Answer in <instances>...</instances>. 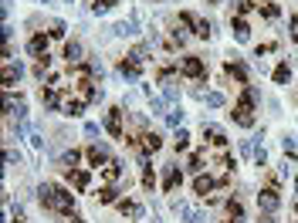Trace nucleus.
I'll return each instance as SVG.
<instances>
[{"label": "nucleus", "mask_w": 298, "mask_h": 223, "mask_svg": "<svg viewBox=\"0 0 298 223\" xmlns=\"http://www.w3.org/2000/svg\"><path fill=\"white\" fill-rule=\"evenodd\" d=\"M261 95H258V88L254 85H244V95H241V102L234 105V112H230V119L241 125V129H251L254 125V102H258Z\"/></svg>", "instance_id": "nucleus-2"}, {"label": "nucleus", "mask_w": 298, "mask_h": 223, "mask_svg": "<svg viewBox=\"0 0 298 223\" xmlns=\"http://www.w3.org/2000/svg\"><path fill=\"white\" fill-rule=\"evenodd\" d=\"M112 7H115V0H92V10L95 14H109Z\"/></svg>", "instance_id": "nucleus-27"}, {"label": "nucleus", "mask_w": 298, "mask_h": 223, "mask_svg": "<svg viewBox=\"0 0 298 223\" xmlns=\"http://www.w3.org/2000/svg\"><path fill=\"white\" fill-rule=\"evenodd\" d=\"M115 196H119L115 186H102V189H98V203H115Z\"/></svg>", "instance_id": "nucleus-23"}, {"label": "nucleus", "mask_w": 298, "mask_h": 223, "mask_svg": "<svg viewBox=\"0 0 298 223\" xmlns=\"http://www.w3.org/2000/svg\"><path fill=\"white\" fill-rule=\"evenodd\" d=\"M271 78H275V85H288V78H292V68H288V61H281V65L271 71Z\"/></svg>", "instance_id": "nucleus-18"}, {"label": "nucleus", "mask_w": 298, "mask_h": 223, "mask_svg": "<svg viewBox=\"0 0 298 223\" xmlns=\"http://www.w3.org/2000/svg\"><path fill=\"white\" fill-rule=\"evenodd\" d=\"M180 179H183V172H180V166H166V176H163V189H166V193H173Z\"/></svg>", "instance_id": "nucleus-8"}, {"label": "nucleus", "mask_w": 298, "mask_h": 223, "mask_svg": "<svg viewBox=\"0 0 298 223\" xmlns=\"http://www.w3.org/2000/svg\"><path fill=\"white\" fill-rule=\"evenodd\" d=\"M166 122H169V125H180V122H183V112H180V108L166 112Z\"/></svg>", "instance_id": "nucleus-36"}, {"label": "nucleus", "mask_w": 298, "mask_h": 223, "mask_svg": "<svg viewBox=\"0 0 298 223\" xmlns=\"http://www.w3.org/2000/svg\"><path fill=\"white\" fill-rule=\"evenodd\" d=\"M85 136H92V139H95V136H98V125H95V122H85Z\"/></svg>", "instance_id": "nucleus-42"}, {"label": "nucleus", "mask_w": 298, "mask_h": 223, "mask_svg": "<svg viewBox=\"0 0 298 223\" xmlns=\"http://www.w3.org/2000/svg\"><path fill=\"white\" fill-rule=\"evenodd\" d=\"M7 162H10V166H20V152H14V149H7Z\"/></svg>", "instance_id": "nucleus-40"}, {"label": "nucleus", "mask_w": 298, "mask_h": 223, "mask_svg": "<svg viewBox=\"0 0 298 223\" xmlns=\"http://www.w3.org/2000/svg\"><path fill=\"white\" fill-rule=\"evenodd\" d=\"M115 34H136V20H122V24H115Z\"/></svg>", "instance_id": "nucleus-33"}, {"label": "nucleus", "mask_w": 298, "mask_h": 223, "mask_svg": "<svg viewBox=\"0 0 298 223\" xmlns=\"http://www.w3.org/2000/svg\"><path fill=\"white\" fill-rule=\"evenodd\" d=\"M10 217H14V223H24V210L20 206H10Z\"/></svg>", "instance_id": "nucleus-41"}, {"label": "nucleus", "mask_w": 298, "mask_h": 223, "mask_svg": "<svg viewBox=\"0 0 298 223\" xmlns=\"http://www.w3.org/2000/svg\"><path fill=\"white\" fill-rule=\"evenodd\" d=\"M31 146H34V149H44V136H41L37 129H31Z\"/></svg>", "instance_id": "nucleus-37"}, {"label": "nucleus", "mask_w": 298, "mask_h": 223, "mask_svg": "<svg viewBox=\"0 0 298 223\" xmlns=\"http://www.w3.org/2000/svg\"><path fill=\"white\" fill-rule=\"evenodd\" d=\"M122 176V162H109L105 166V179H119Z\"/></svg>", "instance_id": "nucleus-31"}, {"label": "nucleus", "mask_w": 298, "mask_h": 223, "mask_svg": "<svg viewBox=\"0 0 298 223\" xmlns=\"http://www.w3.org/2000/svg\"><path fill=\"white\" fill-rule=\"evenodd\" d=\"M204 139H210V142H214V146H227V136H224L221 129H217V125H207V122H204Z\"/></svg>", "instance_id": "nucleus-12"}, {"label": "nucleus", "mask_w": 298, "mask_h": 223, "mask_svg": "<svg viewBox=\"0 0 298 223\" xmlns=\"http://www.w3.org/2000/svg\"><path fill=\"white\" fill-rule=\"evenodd\" d=\"M186 149H190V136L180 129V132H176V152H186Z\"/></svg>", "instance_id": "nucleus-32"}, {"label": "nucleus", "mask_w": 298, "mask_h": 223, "mask_svg": "<svg viewBox=\"0 0 298 223\" xmlns=\"http://www.w3.org/2000/svg\"><path fill=\"white\" fill-rule=\"evenodd\" d=\"M227 213H230V220H244V206H241V200H227Z\"/></svg>", "instance_id": "nucleus-24"}, {"label": "nucleus", "mask_w": 298, "mask_h": 223, "mask_svg": "<svg viewBox=\"0 0 298 223\" xmlns=\"http://www.w3.org/2000/svg\"><path fill=\"white\" fill-rule=\"evenodd\" d=\"M41 102H44L48 108H58V102H61V98H58V91H55V88H44V91H41Z\"/></svg>", "instance_id": "nucleus-21"}, {"label": "nucleus", "mask_w": 298, "mask_h": 223, "mask_svg": "<svg viewBox=\"0 0 298 223\" xmlns=\"http://www.w3.org/2000/svg\"><path fill=\"white\" fill-rule=\"evenodd\" d=\"M204 162H207V152H193L186 169H190V172H200V169H204Z\"/></svg>", "instance_id": "nucleus-22"}, {"label": "nucleus", "mask_w": 298, "mask_h": 223, "mask_svg": "<svg viewBox=\"0 0 298 223\" xmlns=\"http://www.w3.org/2000/svg\"><path fill=\"white\" fill-rule=\"evenodd\" d=\"M214 186H221V183L210 179V176H197V179H193V193H197V196H207Z\"/></svg>", "instance_id": "nucleus-10"}, {"label": "nucleus", "mask_w": 298, "mask_h": 223, "mask_svg": "<svg viewBox=\"0 0 298 223\" xmlns=\"http://www.w3.org/2000/svg\"><path fill=\"white\" fill-rule=\"evenodd\" d=\"M27 51H31L34 58H41V54H48V37H44V34H34V37L27 41Z\"/></svg>", "instance_id": "nucleus-9"}, {"label": "nucleus", "mask_w": 298, "mask_h": 223, "mask_svg": "<svg viewBox=\"0 0 298 223\" xmlns=\"http://www.w3.org/2000/svg\"><path fill=\"white\" fill-rule=\"evenodd\" d=\"M139 139H143V152H156L163 146V136H156V132H143Z\"/></svg>", "instance_id": "nucleus-16"}, {"label": "nucleus", "mask_w": 298, "mask_h": 223, "mask_svg": "<svg viewBox=\"0 0 298 223\" xmlns=\"http://www.w3.org/2000/svg\"><path fill=\"white\" fill-rule=\"evenodd\" d=\"M295 193H298V179H295Z\"/></svg>", "instance_id": "nucleus-47"}, {"label": "nucleus", "mask_w": 298, "mask_h": 223, "mask_svg": "<svg viewBox=\"0 0 298 223\" xmlns=\"http://www.w3.org/2000/svg\"><path fill=\"white\" fill-rule=\"evenodd\" d=\"M204 102H207L210 108H221V105H224V95H221V91H207V95H204Z\"/></svg>", "instance_id": "nucleus-28"}, {"label": "nucleus", "mask_w": 298, "mask_h": 223, "mask_svg": "<svg viewBox=\"0 0 298 223\" xmlns=\"http://www.w3.org/2000/svg\"><path fill=\"white\" fill-rule=\"evenodd\" d=\"M261 14L275 20V17H278V3H261Z\"/></svg>", "instance_id": "nucleus-34"}, {"label": "nucleus", "mask_w": 298, "mask_h": 223, "mask_svg": "<svg viewBox=\"0 0 298 223\" xmlns=\"http://www.w3.org/2000/svg\"><path fill=\"white\" fill-rule=\"evenodd\" d=\"M180 24H186L197 37H210V20H204V17L190 14V10H180Z\"/></svg>", "instance_id": "nucleus-3"}, {"label": "nucleus", "mask_w": 298, "mask_h": 223, "mask_svg": "<svg viewBox=\"0 0 298 223\" xmlns=\"http://www.w3.org/2000/svg\"><path fill=\"white\" fill-rule=\"evenodd\" d=\"M119 71L126 74V78H139V61H132V58H122Z\"/></svg>", "instance_id": "nucleus-19"}, {"label": "nucleus", "mask_w": 298, "mask_h": 223, "mask_svg": "<svg viewBox=\"0 0 298 223\" xmlns=\"http://www.w3.org/2000/svg\"><path fill=\"white\" fill-rule=\"evenodd\" d=\"M119 213H122V217H143V206H139V203L122 200V203H119Z\"/></svg>", "instance_id": "nucleus-20"}, {"label": "nucleus", "mask_w": 298, "mask_h": 223, "mask_svg": "<svg viewBox=\"0 0 298 223\" xmlns=\"http://www.w3.org/2000/svg\"><path fill=\"white\" fill-rule=\"evenodd\" d=\"M85 159H88V166H95V169H105V166L112 162L105 146H88V149H85Z\"/></svg>", "instance_id": "nucleus-5"}, {"label": "nucleus", "mask_w": 298, "mask_h": 223, "mask_svg": "<svg viewBox=\"0 0 298 223\" xmlns=\"http://www.w3.org/2000/svg\"><path fill=\"white\" fill-rule=\"evenodd\" d=\"M68 223H85V220H81V217H72V220H68Z\"/></svg>", "instance_id": "nucleus-45"}, {"label": "nucleus", "mask_w": 298, "mask_h": 223, "mask_svg": "<svg viewBox=\"0 0 298 223\" xmlns=\"http://www.w3.org/2000/svg\"><path fill=\"white\" fill-rule=\"evenodd\" d=\"M180 71L186 74V78H200V74H204V61H200L197 54H186V58L180 61Z\"/></svg>", "instance_id": "nucleus-7"}, {"label": "nucleus", "mask_w": 298, "mask_h": 223, "mask_svg": "<svg viewBox=\"0 0 298 223\" xmlns=\"http://www.w3.org/2000/svg\"><path fill=\"white\" fill-rule=\"evenodd\" d=\"M20 74H24V65H20V61H17V65H14V61H7V68H3V85L10 88Z\"/></svg>", "instance_id": "nucleus-13"}, {"label": "nucleus", "mask_w": 298, "mask_h": 223, "mask_svg": "<svg viewBox=\"0 0 298 223\" xmlns=\"http://www.w3.org/2000/svg\"><path fill=\"white\" fill-rule=\"evenodd\" d=\"M37 200H41V206L44 210H55V213H72V193L68 189H61V186H51V183H44L41 189H37Z\"/></svg>", "instance_id": "nucleus-1"}, {"label": "nucleus", "mask_w": 298, "mask_h": 223, "mask_svg": "<svg viewBox=\"0 0 298 223\" xmlns=\"http://www.w3.org/2000/svg\"><path fill=\"white\" fill-rule=\"evenodd\" d=\"M292 27H295V31H298V14H295V17H292Z\"/></svg>", "instance_id": "nucleus-44"}, {"label": "nucleus", "mask_w": 298, "mask_h": 223, "mask_svg": "<svg viewBox=\"0 0 298 223\" xmlns=\"http://www.w3.org/2000/svg\"><path fill=\"white\" fill-rule=\"evenodd\" d=\"M207 3H217V0H207Z\"/></svg>", "instance_id": "nucleus-48"}, {"label": "nucleus", "mask_w": 298, "mask_h": 223, "mask_svg": "<svg viewBox=\"0 0 298 223\" xmlns=\"http://www.w3.org/2000/svg\"><path fill=\"white\" fill-rule=\"evenodd\" d=\"M295 210H298V203H295Z\"/></svg>", "instance_id": "nucleus-50"}, {"label": "nucleus", "mask_w": 298, "mask_h": 223, "mask_svg": "<svg viewBox=\"0 0 298 223\" xmlns=\"http://www.w3.org/2000/svg\"><path fill=\"white\" fill-rule=\"evenodd\" d=\"M258 206H261L264 213H275V210L281 206V196H278V186H268V189H261V193H258Z\"/></svg>", "instance_id": "nucleus-4"}, {"label": "nucleus", "mask_w": 298, "mask_h": 223, "mask_svg": "<svg viewBox=\"0 0 298 223\" xmlns=\"http://www.w3.org/2000/svg\"><path fill=\"white\" fill-rule=\"evenodd\" d=\"M78 159H81V152H78V149H72V152H65V155H61V166L74 169V166H78Z\"/></svg>", "instance_id": "nucleus-25"}, {"label": "nucleus", "mask_w": 298, "mask_h": 223, "mask_svg": "<svg viewBox=\"0 0 298 223\" xmlns=\"http://www.w3.org/2000/svg\"><path fill=\"white\" fill-rule=\"evenodd\" d=\"M149 108H152V115H166V105H163V98H156V95H149Z\"/></svg>", "instance_id": "nucleus-30"}, {"label": "nucleus", "mask_w": 298, "mask_h": 223, "mask_svg": "<svg viewBox=\"0 0 298 223\" xmlns=\"http://www.w3.org/2000/svg\"><path fill=\"white\" fill-rule=\"evenodd\" d=\"M152 223H159V220H152Z\"/></svg>", "instance_id": "nucleus-49"}, {"label": "nucleus", "mask_w": 298, "mask_h": 223, "mask_svg": "<svg viewBox=\"0 0 298 223\" xmlns=\"http://www.w3.org/2000/svg\"><path fill=\"white\" fill-rule=\"evenodd\" d=\"M234 3H237V17H241V14H247V10L254 7V0H234Z\"/></svg>", "instance_id": "nucleus-38"}, {"label": "nucleus", "mask_w": 298, "mask_h": 223, "mask_svg": "<svg viewBox=\"0 0 298 223\" xmlns=\"http://www.w3.org/2000/svg\"><path fill=\"white\" fill-rule=\"evenodd\" d=\"M48 37H65V24H61V20H55V24H51V31H48Z\"/></svg>", "instance_id": "nucleus-35"}, {"label": "nucleus", "mask_w": 298, "mask_h": 223, "mask_svg": "<svg viewBox=\"0 0 298 223\" xmlns=\"http://www.w3.org/2000/svg\"><path fill=\"white\" fill-rule=\"evenodd\" d=\"M230 27H234V37H237V41H247V37H251V27H247V20H244V17H234V20H230Z\"/></svg>", "instance_id": "nucleus-15"}, {"label": "nucleus", "mask_w": 298, "mask_h": 223, "mask_svg": "<svg viewBox=\"0 0 298 223\" xmlns=\"http://www.w3.org/2000/svg\"><path fill=\"white\" fill-rule=\"evenodd\" d=\"M149 51H152V48H149V44H139V48H136V51H132V54H129V58H132V61H139V65H143V61H146V58H149Z\"/></svg>", "instance_id": "nucleus-29"}, {"label": "nucleus", "mask_w": 298, "mask_h": 223, "mask_svg": "<svg viewBox=\"0 0 298 223\" xmlns=\"http://www.w3.org/2000/svg\"><path fill=\"white\" fill-rule=\"evenodd\" d=\"M166 88H163V95H166V102H176L180 98V88H176V81H163Z\"/></svg>", "instance_id": "nucleus-26"}, {"label": "nucleus", "mask_w": 298, "mask_h": 223, "mask_svg": "<svg viewBox=\"0 0 298 223\" xmlns=\"http://www.w3.org/2000/svg\"><path fill=\"white\" fill-rule=\"evenodd\" d=\"M65 58H68V65H81V44H78V41H68V44H65Z\"/></svg>", "instance_id": "nucleus-17"}, {"label": "nucleus", "mask_w": 298, "mask_h": 223, "mask_svg": "<svg viewBox=\"0 0 298 223\" xmlns=\"http://www.w3.org/2000/svg\"><path fill=\"white\" fill-rule=\"evenodd\" d=\"M258 223H278V220H275V213H264V217H261Z\"/></svg>", "instance_id": "nucleus-43"}, {"label": "nucleus", "mask_w": 298, "mask_h": 223, "mask_svg": "<svg viewBox=\"0 0 298 223\" xmlns=\"http://www.w3.org/2000/svg\"><path fill=\"white\" fill-rule=\"evenodd\" d=\"M68 183H74V189H88L92 176H88L85 169H68Z\"/></svg>", "instance_id": "nucleus-11"}, {"label": "nucleus", "mask_w": 298, "mask_h": 223, "mask_svg": "<svg viewBox=\"0 0 298 223\" xmlns=\"http://www.w3.org/2000/svg\"><path fill=\"white\" fill-rule=\"evenodd\" d=\"M227 74H230V78H237L241 85H247V68H244L237 58H234V61H227Z\"/></svg>", "instance_id": "nucleus-14"}, {"label": "nucleus", "mask_w": 298, "mask_h": 223, "mask_svg": "<svg viewBox=\"0 0 298 223\" xmlns=\"http://www.w3.org/2000/svg\"><path fill=\"white\" fill-rule=\"evenodd\" d=\"M65 115H81V102H68L65 105Z\"/></svg>", "instance_id": "nucleus-39"}, {"label": "nucleus", "mask_w": 298, "mask_h": 223, "mask_svg": "<svg viewBox=\"0 0 298 223\" xmlns=\"http://www.w3.org/2000/svg\"><path fill=\"white\" fill-rule=\"evenodd\" d=\"M224 223H241V220H224Z\"/></svg>", "instance_id": "nucleus-46"}, {"label": "nucleus", "mask_w": 298, "mask_h": 223, "mask_svg": "<svg viewBox=\"0 0 298 223\" xmlns=\"http://www.w3.org/2000/svg\"><path fill=\"white\" fill-rule=\"evenodd\" d=\"M105 129L112 139H122V108H109L105 112Z\"/></svg>", "instance_id": "nucleus-6"}]
</instances>
